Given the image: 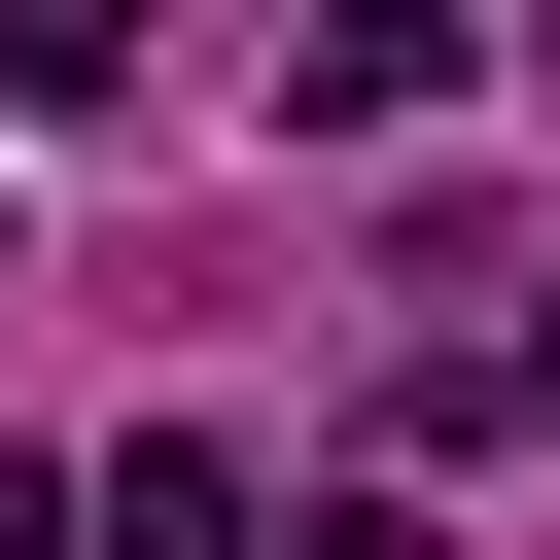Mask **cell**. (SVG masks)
<instances>
[{
  "label": "cell",
  "mask_w": 560,
  "mask_h": 560,
  "mask_svg": "<svg viewBox=\"0 0 560 560\" xmlns=\"http://www.w3.org/2000/svg\"><path fill=\"white\" fill-rule=\"evenodd\" d=\"M420 105H455V0H315L280 35V140H420Z\"/></svg>",
  "instance_id": "1"
},
{
  "label": "cell",
  "mask_w": 560,
  "mask_h": 560,
  "mask_svg": "<svg viewBox=\"0 0 560 560\" xmlns=\"http://www.w3.org/2000/svg\"><path fill=\"white\" fill-rule=\"evenodd\" d=\"M70 560H245V420H140V455L70 490Z\"/></svg>",
  "instance_id": "2"
},
{
  "label": "cell",
  "mask_w": 560,
  "mask_h": 560,
  "mask_svg": "<svg viewBox=\"0 0 560 560\" xmlns=\"http://www.w3.org/2000/svg\"><path fill=\"white\" fill-rule=\"evenodd\" d=\"M0 105H140V0H0Z\"/></svg>",
  "instance_id": "3"
},
{
  "label": "cell",
  "mask_w": 560,
  "mask_h": 560,
  "mask_svg": "<svg viewBox=\"0 0 560 560\" xmlns=\"http://www.w3.org/2000/svg\"><path fill=\"white\" fill-rule=\"evenodd\" d=\"M420 420H560V280H525L490 350H420Z\"/></svg>",
  "instance_id": "4"
},
{
  "label": "cell",
  "mask_w": 560,
  "mask_h": 560,
  "mask_svg": "<svg viewBox=\"0 0 560 560\" xmlns=\"http://www.w3.org/2000/svg\"><path fill=\"white\" fill-rule=\"evenodd\" d=\"M280 560H455V525H420V490H315V525H280Z\"/></svg>",
  "instance_id": "5"
},
{
  "label": "cell",
  "mask_w": 560,
  "mask_h": 560,
  "mask_svg": "<svg viewBox=\"0 0 560 560\" xmlns=\"http://www.w3.org/2000/svg\"><path fill=\"white\" fill-rule=\"evenodd\" d=\"M0 560H70V455H0Z\"/></svg>",
  "instance_id": "6"
}]
</instances>
